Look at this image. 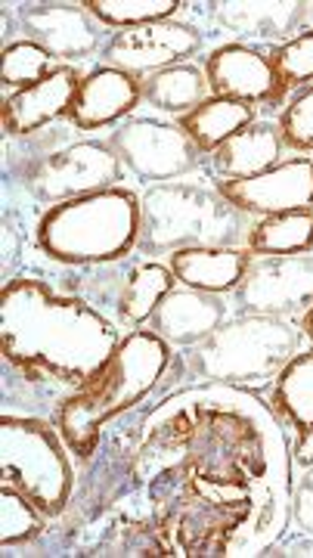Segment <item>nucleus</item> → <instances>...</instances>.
Masks as SVG:
<instances>
[{
    "label": "nucleus",
    "instance_id": "0eeeda50",
    "mask_svg": "<svg viewBox=\"0 0 313 558\" xmlns=\"http://www.w3.org/2000/svg\"><path fill=\"white\" fill-rule=\"evenodd\" d=\"M233 307L249 317H304L313 307V252L252 258L233 289Z\"/></svg>",
    "mask_w": 313,
    "mask_h": 558
},
{
    "label": "nucleus",
    "instance_id": "9b49d317",
    "mask_svg": "<svg viewBox=\"0 0 313 558\" xmlns=\"http://www.w3.org/2000/svg\"><path fill=\"white\" fill-rule=\"evenodd\" d=\"M25 40L38 44L57 62H79L94 57L106 44L103 22L84 3H25L20 10Z\"/></svg>",
    "mask_w": 313,
    "mask_h": 558
},
{
    "label": "nucleus",
    "instance_id": "4be33fe9",
    "mask_svg": "<svg viewBox=\"0 0 313 558\" xmlns=\"http://www.w3.org/2000/svg\"><path fill=\"white\" fill-rule=\"evenodd\" d=\"M255 121V106L239 100H220V97H208V100L196 106L193 112L180 116V128L190 134V140L198 146V153H215L220 143L245 131Z\"/></svg>",
    "mask_w": 313,
    "mask_h": 558
},
{
    "label": "nucleus",
    "instance_id": "4468645a",
    "mask_svg": "<svg viewBox=\"0 0 313 558\" xmlns=\"http://www.w3.org/2000/svg\"><path fill=\"white\" fill-rule=\"evenodd\" d=\"M230 304L215 292H198L186 286H174L165 299L158 301L156 314L149 317V332L168 341L171 348H193L205 341L217 326L227 323Z\"/></svg>",
    "mask_w": 313,
    "mask_h": 558
},
{
    "label": "nucleus",
    "instance_id": "a878e982",
    "mask_svg": "<svg viewBox=\"0 0 313 558\" xmlns=\"http://www.w3.org/2000/svg\"><path fill=\"white\" fill-rule=\"evenodd\" d=\"M270 69L276 78V100L282 102L292 90L313 84V28L301 32L289 44H279L270 53Z\"/></svg>",
    "mask_w": 313,
    "mask_h": 558
},
{
    "label": "nucleus",
    "instance_id": "c85d7f7f",
    "mask_svg": "<svg viewBox=\"0 0 313 558\" xmlns=\"http://www.w3.org/2000/svg\"><path fill=\"white\" fill-rule=\"evenodd\" d=\"M279 134L294 153H313V84L301 87L282 109Z\"/></svg>",
    "mask_w": 313,
    "mask_h": 558
},
{
    "label": "nucleus",
    "instance_id": "b1692460",
    "mask_svg": "<svg viewBox=\"0 0 313 558\" xmlns=\"http://www.w3.org/2000/svg\"><path fill=\"white\" fill-rule=\"evenodd\" d=\"M245 248L252 255H301L313 252V208L267 215L252 223Z\"/></svg>",
    "mask_w": 313,
    "mask_h": 558
},
{
    "label": "nucleus",
    "instance_id": "6ab92c4d",
    "mask_svg": "<svg viewBox=\"0 0 313 558\" xmlns=\"http://www.w3.org/2000/svg\"><path fill=\"white\" fill-rule=\"evenodd\" d=\"M282 134L274 121H252L245 131H239L227 143H220L212 153L220 180H249L270 171L282 159Z\"/></svg>",
    "mask_w": 313,
    "mask_h": 558
},
{
    "label": "nucleus",
    "instance_id": "6e6552de",
    "mask_svg": "<svg viewBox=\"0 0 313 558\" xmlns=\"http://www.w3.org/2000/svg\"><path fill=\"white\" fill-rule=\"evenodd\" d=\"M106 143L112 146L118 161L134 178L158 180V183L190 174L202 159V153L190 140V134L171 121L131 119L118 124Z\"/></svg>",
    "mask_w": 313,
    "mask_h": 558
},
{
    "label": "nucleus",
    "instance_id": "5701e85b",
    "mask_svg": "<svg viewBox=\"0 0 313 558\" xmlns=\"http://www.w3.org/2000/svg\"><path fill=\"white\" fill-rule=\"evenodd\" d=\"M208 94L212 87L205 78V69H198L193 62H177L143 81V100L158 112H171V116L193 112L196 106L208 100Z\"/></svg>",
    "mask_w": 313,
    "mask_h": 558
},
{
    "label": "nucleus",
    "instance_id": "aec40b11",
    "mask_svg": "<svg viewBox=\"0 0 313 558\" xmlns=\"http://www.w3.org/2000/svg\"><path fill=\"white\" fill-rule=\"evenodd\" d=\"M252 258L255 255L249 248H183L171 255L168 267L174 270L180 286L224 295L239 286Z\"/></svg>",
    "mask_w": 313,
    "mask_h": 558
},
{
    "label": "nucleus",
    "instance_id": "412c9836",
    "mask_svg": "<svg viewBox=\"0 0 313 558\" xmlns=\"http://www.w3.org/2000/svg\"><path fill=\"white\" fill-rule=\"evenodd\" d=\"M177 286L174 270L161 260H134L124 274L112 301L116 314L128 326H143L156 314L158 301Z\"/></svg>",
    "mask_w": 313,
    "mask_h": 558
},
{
    "label": "nucleus",
    "instance_id": "cd10ccee",
    "mask_svg": "<svg viewBox=\"0 0 313 558\" xmlns=\"http://www.w3.org/2000/svg\"><path fill=\"white\" fill-rule=\"evenodd\" d=\"M40 512L32 499L22 490L3 484L0 490V543L3 546H20L40 534Z\"/></svg>",
    "mask_w": 313,
    "mask_h": 558
},
{
    "label": "nucleus",
    "instance_id": "2f4dec72",
    "mask_svg": "<svg viewBox=\"0 0 313 558\" xmlns=\"http://www.w3.org/2000/svg\"><path fill=\"white\" fill-rule=\"evenodd\" d=\"M311 22H313V3H311Z\"/></svg>",
    "mask_w": 313,
    "mask_h": 558
},
{
    "label": "nucleus",
    "instance_id": "7ed1b4c3",
    "mask_svg": "<svg viewBox=\"0 0 313 558\" xmlns=\"http://www.w3.org/2000/svg\"><path fill=\"white\" fill-rule=\"evenodd\" d=\"M252 220L215 186L193 180L156 183L140 199L143 255H174L183 248H242Z\"/></svg>",
    "mask_w": 313,
    "mask_h": 558
},
{
    "label": "nucleus",
    "instance_id": "39448f33",
    "mask_svg": "<svg viewBox=\"0 0 313 558\" xmlns=\"http://www.w3.org/2000/svg\"><path fill=\"white\" fill-rule=\"evenodd\" d=\"M308 339L294 319L236 314L193 348H183V363L198 381L255 388L279 376V369L301 354Z\"/></svg>",
    "mask_w": 313,
    "mask_h": 558
},
{
    "label": "nucleus",
    "instance_id": "f257e3e1",
    "mask_svg": "<svg viewBox=\"0 0 313 558\" xmlns=\"http://www.w3.org/2000/svg\"><path fill=\"white\" fill-rule=\"evenodd\" d=\"M0 341L7 366L28 381L79 391L112 357L121 336L84 299L59 295L40 279H13L0 295Z\"/></svg>",
    "mask_w": 313,
    "mask_h": 558
},
{
    "label": "nucleus",
    "instance_id": "9d476101",
    "mask_svg": "<svg viewBox=\"0 0 313 558\" xmlns=\"http://www.w3.org/2000/svg\"><path fill=\"white\" fill-rule=\"evenodd\" d=\"M202 47V32L190 22H149V25H137V28H121L112 32L99 60L109 69L128 72V75H156L168 65L186 62Z\"/></svg>",
    "mask_w": 313,
    "mask_h": 558
},
{
    "label": "nucleus",
    "instance_id": "f03ea898",
    "mask_svg": "<svg viewBox=\"0 0 313 558\" xmlns=\"http://www.w3.org/2000/svg\"><path fill=\"white\" fill-rule=\"evenodd\" d=\"M171 366V344L149 329H134L118 341L112 357L99 366L91 379L59 403L57 428L72 453L91 457L97 450L99 432L165 379Z\"/></svg>",
    "mask_w": 313,
    "mask_h": 558
},
{
    "label": "nucleus",
    "instance_id": "2eb2a0df",
    "mask_svg": "<svg viewBox=\"0 0 313 558\" xmlns=\"http://www.w3.org/2000/svg\"><path fill=\"white\" fill-rule=\"evenodd\" d=\"M205 78L212 87V97L257 102L276 100V78L270 69V57H264L257 47L245 44H224L205 60Z\"/></svg>",
    "mask_w": 313,
    "mask_h": 558
},
{
    "label": "nucleus",
    "instance_id": "393cba45",
    "mask_svg": "<svg viewBox=\"0 0 313 558\" xmlns=\"http://www.w3.org/2000/svg\"><path fill=\"white\" fill-rule=\"evenodd\" d=\"M84 7L103 25L137 28V25H149V22L174 20L186 3L183 0H87Z\"/></svg>",
    "mask_w": 313,
    "mask_h": 558
},
{
    "label": "nucleus",
    "instance_id": "dca6fc26",
    "mask_svg": "<svg viewBox=\"0 0 313 558\" xmlns=\"http://www.w3.org/2000/svg\"><path fill=\"white\" fill-rule=\"evenodd\" d=\"M140 100H143V81L137 75L99 65L81 78L79 94L69 109V121L81 131H97L131 116Z\"/></svg>",
    "mask_w": 313,
    "mask_h": 558
},
{
    "label": "nucleus",
    "instance_id": "423d86ee",
    "mask_svg": "<svg viewBox=\"0 0 313 558\" xmlns=\"http://www.w3.org/2000/svg\"><path fill=\"white\" fill-rule=\"evenodd\" d=\"M59 438L40 418L0 422V481L22 490L47 519L59 515L72 497V465Z\"/></svg>",
    "mask_w": 313,
    "mask_h": 558
},
{
    "label": "nucleus",
    "instance_id": "ddd939ff",
    "mask_svg": "<svg viewBox=\"0 0 313 558\" xmlns=\"http://www.w3.org/2000/svg\"><path fill=\"white\" fill-rule=\"evenodd\" d=\"M217 193L245 215H282L313 208V159L279 161L276 168L249 180H220Z\"/></svg>",
    "mask_w": 313,
    "mask_h": 558
},
{
    "label": "nucleus",
    "instance_id": "7c9ffc66",
    "mask_svg": "<svg viewBox=\"0 0 313 558\" xmlns=\"http://www.w3.org/2000/svg\"><path fill=\"white\" fill-rule=\"evenodd\" d=\"M301 329H304V336H308L313 344V307L304 314V317H301Z\"/></svg>",
    "mask_w": 313,
    "mask_h": 558
},
{
    "label": "nucleus",
    "instance_id": "f3484780",
    "mask_svg": "<svg viewBox=\"0 0 313 558\" xmlns=\"http://www.w3.org/2000/svg\"><path fill=\"white\" fill-rule=\"evenodd\" d=\"M81 75L72 65H59L57 72H50L47 78L16 90L3 100L0 109V121H3V131L13 134V137H25V134H35L44 124L57 121L59 116H69L72 100L79 94Z\"/></svg>",
    "mask_w": 313,
    "mask_h": 558
},
{
    "label": "nucleus",
    "instance_id": "1a4fd4ad",
    "mask_svg": "<svg viewBox=\"0 0 313 558\" xmlns=\"http://www.w3.org/2000/svg\"><path fill=\"white\" fill-rule=\"evenodd\" d=\"M121 174H124V165L118 161L109 143L84 140L40 159L28 174V186L40 202L59 205V202L112 190Z\"/></svg>",
    "mask_w": 313,
    "mask_h": 558
},
{
    "label": "nucleus",
    "instance_id": "f8f14e48",
    "mask_svg": "<svg viewBox=\"0 0 313 558\" xmlns=\"http://www.w3.org/2000/svg\"><path fill=\"white\" fill-rule=\"evenodd\" d=\"M208 20L220 35L236 44H289L311 22V3L304 0H215L208 3Z\"/></svg>",
    "mask_w": 313,
    "mask_h": 558
},
{
    "label": "nucleus",
    "instance_id": "c756f323",
    "mask_svg": "<svg viewBox=\"0 0 313 558\" xmlns=\"http://www.w3.org/2000/svg\"><path fill=\"white\" fill-rule=\"evenodd\" d=\"M289 502H292L289 509H292L294 527H298L308 539H313V465H308L304 475L298 478Z\"/></svg>",
    "mask_w": 313,
    "mask_h": 558
},
{
    "label": "nucleus",
    "instance_id": "bb28decb",
    "mask_svg": "<svg viewBox=\"0 0 313 558\" xmlns=\"http://www.w3.org/2000/svg\"><path fill=\"white\" fill-rule=\"evenodd\" d=\"M57 60L47 50H40L38 44H32V40H13V44L3 47L0 84L16 94V90H25V87L44 81L50 72H57Z\"/></svg>",
    "mask_w": 313,
    "mask_h": 558
},
{
    "label": "nucleus",
    "instance_id": "20e7f679",
    "mask_svg": "<svg viewBox=\"0 0 313 558\" xmlns=\"http://www.w3.org/2000/svg\"><path fill=\"white\" fill-rule=\"evenodd\" d=\"M140 199L131 190L50 205L38 223V248L69 267H97L128 258L137 248Z\"/></svg>",
    "mask_w": 313,
    "mask_h": 558
},
{
    "label": "nucleus",
    "instance_id": "a211bd4d",
    "mask_svg": "<svg viewBox=\"0 0 313 558\" xmlns=\"http://www.w3.org/2000/svg\"><path fill=\"white\" fill-rule=\"evenodd\" d=\"M270 410L292 428V453L301 469L313 465V348L289 360L270 388Z\"/></svg>",
    "mask_w": 313,
    "mask_h": 558
}]
</instances>
